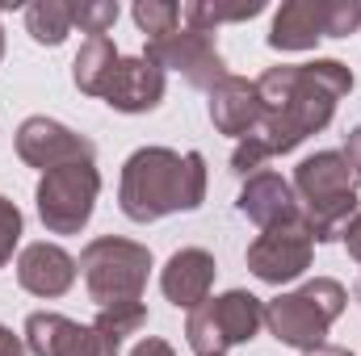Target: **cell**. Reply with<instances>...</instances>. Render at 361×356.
Masks as SVG:
<instances>
[{"label": "cell", "mask_w": 361, "mask_h": 356, "mask_svg": "<svg viewBox=\"0 0 361 356\" xmlns=\"http://www.w3.org/2000/svg\"><path fill=\"white\" fill-rule=\"evenodd\" d=\"M353 89V72L341 59H311V63H281L257 76L261 92V126L252 139L269 155H290L311 134H319L332 117L341 96Z\"/></svg>", "instance_id": "cell-1"}, {"label": "cell", "mask_w": 361, "mask_h": 356, "mask_svg": "<svg viewBox=\"0 0 361 356\" xmlns=\"http://www.w3.org/2000/svg\"><path fill=\"white\" fill-rule=\"evenodd\" d=\"M206 201V155L173 147H139L118 180V210L147 227L169 214H189Z\"/></svg>", "instance_id": "cell-2"}, {"label": "cell", "mask_w": 361, "mask_h": 356, "mask_svg": "<svg viewBox=\"0 0 361 356\" xmlns=\"http://www.w3.org/2000/svg\"><path fill=\"white\" fill-rule=\"evenodd\" d=\"M357 172L341 151H315L294 168L298 214L315 243H336L357 214Z\"/></svg>", "instance_id": "cell-3"}, {"label": "cell", "mask_w": 361, "mask_h": 356, "mask_svg": "<svg viewBox=\"0 0 361 356\" xmlns=\"http://www.w3.org/2000/svg\"><path fill=\"white\" fill-rule=\"evenodd\" d=\"M345 306H349V289L332 276H315L302 289L277 293L273 302H265V327L277 344L311 352L328 344V331L345 314Z\"/></svg>", "instance_id": "cell-4"}, {"label": "cell", "mask_w": 361, "mask_h": 356, "mask_svg": "<svg viewBox=\"0 0 361 356\" xmlns=\"http://www.w3.org/2000/svg\"><path fill=\"white\" fill-rule=\"evenodd\" d=\"M80 272H85V289L97 302V310L143 302V289L152 276V252L135 239L101 235L80 252Z\"/></svg>", "instance_id": "cell-5"}, {"label": "cell", "mask_w": 361, "mask_h": 356, "mask_svg": "<svg viewBox=\"0 0 361 356\" xmlns=\"http://www.w3.org/2000/svg\"><path fill=\"white\" fill-rule=\"evenodd\" d=\"M261 327H265V302L248 289H227L189 310L185 340L193 356H227L240 344H252Z\"/></svg>", "instance_id": "cell-6"}, {"label": "cell", "mask_w": 361, "mask_h": 356, "mask_svg": "<svg viewBox=\"0 0 361 356\" xmlns=\"http://www.w3.org/2000/svg\"><path fill=\"white\" fill-rule=\"evenodd\" d=\"M101 197V172L97 164H63L38 177V218L51 235H80L89 227Z\"/></svg>", "instance_id": "cell-7"}, {"label": "cell", "mask_w": 361, "mask_h": 356, "mask_svg": "<svg viewBox=\"0 0 361 356\" xmlns=\"http://www.w3.org/2000/svg\"><path fill=\"white\" fill-rule=\"evenodd\" d=\"M143 59H152L160 72H177V76H185L189 89H202V92H210L223 76H227V63H223V55H219V46H214V34L185 30V25L173 30L169 38L147 42Z\"/></svg>", "instance_id": "cell-8"}, {"label": "cell", "mask_w": 361, "mask_h": 356, "mask_svg": "<svg viewBox=\"0 0 361 356\" xmlns=\"http://www.w3.org/2000/svg\"><path fill=\"white\" fill-rule=\"evenodd\" d=\"M311 256H315V239H311L302 214H298L294 222H281V227L261 231V235L248 243V268H252V276L265 281V285L298 281V276L311 268Z\"/></svg>", "instance_id": "cell-9"}, {"label": "cell", "mask_w": 361, "mask_h": 356, "mask_svg": "<svg viewBox=\"0 0 361 356\" xmlns=\"http://www.w3.org/2000/svg\"><path fill=\"white\" fill-rule=\"evenodd\" d=\"M17 155H21V164H30L38 172L63 168V164H97V147L89 134H76L72 126L42 117V113L25 117L17 126Z\"/></svg>", "instance_id": "cell-10"}, {"label": "cell", "mask_w": 361, "mask_h": 356, "mask_svg": "<svg viewBox=\"0 0 361 356\" xmlns=\"http://www.w3.org/2000/svg\"><path fill=\"white\" fill-rule=\"evenodd\" d=\"M25 348L34 356H118L122 352L92 323H76L68 314H55V310H34L25 319Z\"/></svg>", "instance_id": "cell-11"}, {"label": "cell", "mask_w": 361, "mask_h": 356, "mask_svg": "<svg viewBox=\"0 0 361 356\" xmlns=\"http://www.w3.org/2000/svg\"><path fill=\"white\" fill-rule=\"evenodd\" d=\"M101 101L118 113H152L164 101V72L143 55H122Z\"/></svg>", "instance_id": "cell-12"}, {"label": "cell", "mask_w": 361, "mask_h": 356, "mask_svg": "<svg viewBox=\"0 0 361 356\" xmlns=\"http://www.w3.org/2000/svg\"><path fill=\"white\" fill-rule=\"evenodd\" d=\"M76 272H80V260L47 239L21 248L17 256V285L34 298H63L76 285Z\"/></svg>", "instance_id": "cell-13"}, {"label": "cell", "mask_w": 361, "mask_h": 356, "mask_svg": "<svg viewBox=\"0 0 361 356\" xmlns=\"http://www.w3.org/2000/svg\"><path fill=\"white\" fill-rule=\"evenodd\" d=\"M214 256L206 252V248H180L169 256V265L160 272V289H164V298L177 306V310H197L206 298H210V289H214Z\"/></svg>", "instance_id": "cell-14"}, {"label": "cell", "mask_w": 361, "mask_h": 356, "mask_svg": "<svg viewBox=\"0 0 361 356\" xmlns=\"http://www.w3.org/2000/svg\"><path fill=\"white\" fill-rule=\"evenodd\" d=\"M210 122H214L219 134L248 139V134L261 126V92H257V80L227 72V76L210 89Z\"/></svg>", "instance_id": "cell-15"}, {"label": "cell", "mask_w": 361, "mask_h": 356, "mask_svg": "<svg viewBox=\"0 0 361 356\" xmlns=\"http://www.w3.org/2000/svg\"><path fill=\"white\" fill-rule=\"evenodd\" d=\"M240 214L252 218L261 231L269 227H281V222H294L298 218V197H294V184L281 177V172H257V177L244 180L240 189Z\"/></svg>", "instance_id": "cell-16"}, {"label": "cell", "mask_w": 361, "mask_h": 356, "mask_svg": "<svg viewBox=\"0 0 361 356\" xmlns=\"http://www.w3.org/2000/svg\"><path fill=\"white\" fill-rule=\"evenodd\" d=\"M319 38H324V0H286L273 13V51H315Z\"/></svg>", "instance_id": "cell-17"}, {"label": "cell", "mask_w": 361, "mask_h": 356, "mask_svg": "<svg viewBox=\"0 0 361 356\" xmlns=\"http://www.w3.org/2000/svg\"><path fill=\"white\" fill-rule=\"evenodd\" d=\"M118 59L122 55H118V46L109 38H85L76 59H72V84L85 96H101L109 76H114V68H118Z\"/></svg>", "instance_id": "cell-18"}, {"label": "cell", "mask_w": 361, "mask_h": 356, "mask_svg": "<svg viewBox=\"0 0 361 356\" xmlns=\"http://www.w3.org/2000/svg\"><path fill=\"white\" fill-rule=\"evenodd\" d=\"M257 13H265V0H244V4H206V0H185L180 4V21L185 30H202L214 34L227 21H252Z\"/></svg>", "instance_id": "cell-19"}, {"label": "cell", "mask_w": 361, "mask_h": 356, "mask_svg": "<svg viewBox=\"0 0 361 356\" xmlns=\"http://www.w3.org/2000/svg\"><path fill=\"white\" fill-rule=\"evenodd\" d=\"M25 30L38 46H63L72 34V4L68 0H34L25 8Z\"/></svg>", "instance_id": "cell-20"}, {"label": "cell", "mask_w": 361, "mask_h": 356, "mask_svg": "<svg viewBox=\"0 0 361 356\" xmlns=\"http://www.w3.org/2000/svg\"><path fill=\"white\" fill-rule=\"evenodd\" d=\"M92 327H97L105 340H114V344L122 348V344H126V336H135V331H143V327H147V306H143V302L105 306V310H97Z\"/></svg>", "instance_id": "cell-21"}, {"label": "cell", "mask_w": 361, "mask_h": 356, "mask_svg": "<svg viewBox=\"0 0 361 356\" xmlns=\"http://www.w3.org/2000/svg\"><path fill=\"white\" fill-rule=\"evenodd\" d=\"M130 17H135V25L147 34V42L169 38L173 30H180V4H173V0H135Z\"/></svg>", "instance_id": "cell-22"}, {"label": "cell", "mask_w": 361, "mask_h": 356, "mask_svg": "<svg viewBox=\"0 0 361 356\" xmlns=\"http://www.w3.org/2000/svg\"><path fill=\"white\" fill-rule=\"evenodd\" d=\"M114 21H118L114 0H80V4H72V25H80V34H89V38H109Z\"/></svg>", "instance_id": "cell-23"}, {"label": "cell", "mask_w": 361, "mask_h": 356, "mask_svg": "<svg viewBox=\"0 0 361 356\" xmlns=\"http://www.w3.org/2000/svg\"><path fill=\"white\" fill-rule=\"evenodd\" d=\"M361 30V0H324V38H349Z\"/></svg>", "instance_id": "cell-24"}, {"label": "cell", "mask_w": 361, "mask_h": 356, "mask_svg": "<svg viewBox=\"0 0 361 356\" xmlns=\"http://www.w3.org/2000/svg\"><path fill=\"white\" fill-rule=\"evenodd\" d=\"M21 227H25V218H21V210H17V201L0 197V268L13 260V252H17V243H21Z\"/></svg>", "instance_id": "cell-25"}, {"label": "cell", "mask_w": 361, "mask_h": 356, "mask_svg": "<svg viewBox=\"0 0 361 356\" xmlns=\"http://www.w3.org/2000/svg\"><path fill=\"white\" fill-rule=\"evenodd\" d=\"M130 356H177V352H173V344H169V340L147 336V340H139V344L130 348Z\"/></svg>", "instance_id": "cell-26"}, {"label": "cell", "mask_w": 361, "mask_h": 356, "mask_svg": "<svg viewBox=\"0 0 361 356\" xmlns=\"http://www.w3.org/2000/svg\"><path fill=\"white\" fill-rule=\"evenodd\" d=\"M341 155L349 160V168L361 177V126H353V130L345 134V151H341Z\"/></svg>", "instance_id": "cell-27"}, {"label": "cell", "mask_w": 361, "mask_h": 356, "mask_svg": "<svg viewBox=\"0 0 361 356\" xmlns=\"http://www.w3.org/2000/svg\"><path fill=\"white\" fill-rule=\"evenodd\" d=\"M341 239H345V248H349V256H353V260H357V268H361V210L353 214V222L345 227V235H341Z\"/></svg>", "instance_id": "cell-28"}, {"label": "cell", "mask_w": 361, "mask_h": 356, "mask_svg": "<svg viewBox=\"0 0 361 356\" xmlns=\"http://www.w3.org/2000/svg\"><path fill=\"white\" fill-rule=\"evenodd\" d=\"M0 356H30V348L21 344V336H13L4 323H0Z\"/></svg>", "instance_id": "cell-29"}, {"label": "cell", "mask_w": 361, "mask_h": 356, "mask_svg": "<svg viewBox=\"0 0 361 356\" xmlns=\"http://www.w3.org/2000/svg\"><path fill=\"white\" fill-rule=\"evenodd\" d=\"M302 356H353V352L341 348V344H319V348H311V352H302Z\"/></svg>", "instance_id": "cell-30"}, {"label": "cell", "mask_w": 361, "mask_h": 356, "mask_svg": "<svg viewBox=\"0 0 361 356\" xmlns=\"http://www.w3.org/2000/svg\"><path fill=\"white\" fill-rule=\"evenodd\" d=\"M353 298H357V302H361V276H357V285H353Z\"/></svg>", "instance_id": "cell-31"}, {"label": "cell", "mask_w": 361, "mask_h": 356, "mask_svg": "<svg viewBox=\"0 0 361 356\" xmlns=\"http://www.w3.org/2000/svg\"><path fill=\"white\" fill-rule=\"evenodd\" d=\"M0 59H4V30H0Z\"/></svg>", "instance_id": "cell-32"}]
</instances>
